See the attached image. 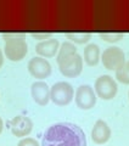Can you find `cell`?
<instances>
[{
	"label": "cell",
	"mask_w": 129,
	"mask_h": 146,
	"mask_svg": "<svg viewBox=\"0 0 129 146\" xmlns=\"http://www.w3.org/2000/svg\"><path fill=\"white\" fill-rule=\"evenodd\" d=\"M41 146H86V138L77 124L60 122L45 130Z\"/></svg>",
	"instance_id": "6da1fadb"
},
{
	"label": "cell",
	"mask_w": 129,
	"mask_h": 146,
	"mask_svg": "<svg viewBox=\"0 0 129 146\" xmlns=\"http://www.w3.org/2000/svg\"><path fill=\"white\" fill-rule=\"evenodd\" d=\"M74 95L72 85L67 82H59L55 83L50 89V100L57 106H66L68 105Z\"/></svg>",
	"instance_id": "7a4b0ae2"
},
{
	"label": "cell",
	"mask_w": 129,
	"mask_h": 146,
	"mask_svg": "<svg viewBox=\"0 0 129 146\" xmlns=\"http://www.w3.org/2000/svg\"><path fill=\"white\" fill-rule=\"evenodd\" d=\"M59 70L61 74L68 78L78 77L83 71V58L78 52L68 55L63 60L59 61Z\"/></svg>",
	"instance_id": "3957f363"
},
{
	"label": "cell",
	"mask_w": 129,
	"mask_h": 146,
	"mask_svg": "<svg viewBox=\"0 0 129 146\" xmlns=\"http://www.w3.org/2000/svg\"><path fill=\"white\" fill-rule=\"evenodd\" d=\"M101 61L106 70L117 71L126 63V56L122 49L117 46H110L102 52Z\"/></svg>",
	"instance_id": "277c9868"
},
{
	"label": "cell",
	"mask_w": 129,
	"mask_h": 146,
	"mask_svg": "<svg viewBox=\"0 0 129 146\" xmlns=\"http://www.w3.org/2000/svg\"><path fill=\"white\" fill-rule=\"evenodd\" d=\"M118 90L117 83L112 77L110 76H101L95 82V91L96 95L102 100H111L116 96Z\"/></svg>",
	"instance_id": "5b68a950"
},
{
	"label": "cell",
	"mask_w": 129,
	"mask_h": 146,
	"mask_svg": "<svg viewBox=\"0 0 129 146\" xmlns=\"http://www.w3.org/2000/svg\"><path fill=\"white\" fill-rule=\"evenodd\" d=\"M4 52L6 55V58L12 62H17L25 58L28 52V45L25 39L7 40L4 45Z\"/></svg>",
	"instance_id": "8992f818"
},
{
	"label": "cell",
	"mask_w": 129,
	"mask_h": 146,
	"mask_svg": "<svg viewBox=\"0 0 129 146\" xmlns=\"http://www.w3.org/2000/svg\"><path fill=\"white\" fill-rule=\"evenodd\" d=\"M76 104L80 110H90L96 104V95L90 85H80L76 91Z\"/></svg>",
	"instance_id": "52a82bcc"
},
{
	"label": "cell",
	"mask_w": 129,
	"mask_h": 146,
	"mask_svg": "<svg viewBox=\"0 0 129 146\" xmlns=\"http://www.w3.org/2000/svg\"><path fill=\"white\" fill-rule=\"evenodd\" d=\"M28 71L37 79H44L51 74V65L44 57H33L28 62Z\"/></svg>",
	"instance_id": "ba28073f"
},
{
	"label": "cell",
	"mask_w": 129,
	"mask_h": 146,
	"mask_svg": "<svg viewBox=\"0 0 129 146\" xmlns=\"http://www.w3.org/2000/svg\"><path fill=\"white\" fill-rule=\"evenodd\" d=\"M12 134L17 138H23L28 135L33 129V123L26 116H17L10 122Z\"/></svg>",
	"instance_id": "9c48e42d"
},
{
	"label": "cell",
	"mask_w": 129,
	"mask_h": 146,
	"mask_svg": "<svg viewBox=\"0 0 129 146\" xmlns=\"http://www.w3.org/2000/svg\"><path fill=\"white\" fill-rule=\"evenodd\" d=\"M31 93H32V98H33V100L38 105H40V106L48 105L50 100V88L45 82H41V80L34 82L32 84Z\"/></svg>",
	"instance_id": "30bf717a"
},
{
	"label": "cell",
	"mask_w": 129,
	"mask_h": 146,
	"mask_svg": "<svg viewBox=\"0 0 129 146\" xmlns=\"http://www.w3.org/2000/svg\"><path fill=\"white\" fill-rule=\"evenodd\" d=\"M110 138H111V129H110L108 124L102 119H99L91 129V139L95 144L101 145L107 143Z\"/></svg>",
	"instance_id": "8fae6325"
},
{
	"label": "cell",
	"mask_w": 129,
	"mask_h": 146,
	"mask_svg": "<svg viewBox=\"0 0 129 146\" xmlns=\"http://www.w3.org/2000/svg\"><path fill=\"white\" fill-rule=\"evenodd\" d=\"M59 45L57 39H48L37 44L35 51L41 57H54L59 51Z\"/></svg>",
	"instance_id": "7c38bea8"
},
{
	"label": "cell",
	"mask_w": 129,
	"mask_h": 146,
	"mask_svg": "<svg viewBox=\"0 0 129 146\" xmlns=\"http://www.w3.org/2000/svg\"><path fill=\"white\" fill-rule=\"evenodd\" d=\"M100 60V49L96 44H89L84 49V61L88 66H96Z\"/></svg>",
	"instance_id": "4fadbf2b"
},
{
	"label": "cell",
	"mask_w": 129,
	"mask_h": 146,
	"mask_svg": "<svg viewBox=\"0 0 129 146\" xmlns=\"http://www.w3.org/2000/svg\"><path fill=\"white\" fill-rule=\"evenodd\" d=\"M67 38L76 44H85L90 40L91 34L84 32H76V33H67Z\"/></svg>",
	"instance_id": "5bb4252c"
},
{
	"label": "cell",
	"mask_w": 129,
	"mask_h": 146,
	"mask_svg": "<svg viewBox=\"0 0 129 146\" xmlns=\"http://www.w3.org/2000/svg\"><path fill=\"white\" fill-rule=\"evenodd\" d=\"M74 52H77V49H76V46H74V45H73L72 43H68V42L63 43V44L61 45V48L59 49L57 62H59V61H61V60H63V58H64V57H67L68 55L74 54Z\"/></svg>",
	"instance_id": "9a60e30c"
},
{
	"label": "cell",
	"mask_w": 129,
	"mask_h": 146,
	"mask_svg": "<svg viewBox=\"0 0 129 146\" xmlns=\"http://www.w3.org/2000/svg\"><path fill=\"white\" fill-rule=\"evenodd\" d=\"M116 78L119 83L129 84V61H127L121 68L116 71Z\"/></svg>",
	"instance_id": "2e32d148"
},
{
	"label": "cell",
	"mask_w": 129,
	"mask_h": 146,
	"mask_svg": "<svg viewBox=\"0 0 129 146\" xmlns=\"http://www.w3.org/2000/svg\"><path fill=\"white\" fill-rule=\"evenodd\" d=\"M124 36L123 33H100V38L108 43H116Z\"/></svg>",
	"instance_id": "e0dca14e"
},
{
	"label": "cell",
	"mask_w": 129,
	"mask_h": 146,
	"mask_svg": "<svg viewBox=\"0 0 129 146\" xmlns=\"http://www.w3.org/2000/svg\"><path fill=\"white\" fill-rule=\"evenodd\" d=\"M3 39L7 42V40H15V39H25V33H4L3 34Z\"/></svg>",
	"instance_id": "ac0fdd59"
},
{
	"label": "cell",
	"mask_w": 129,
	"mask_h": 146,
	"mask_svg": "<svg viewBox=\"0 0 129 146\" xmlns=\"http://www.w3.org/2000/svg\"><path fill=\"white\" fill-rule=\"evenodd\" d=\"M17 146H39V144H38V141L33 138H25L18 143Z\"/></svg>",
	"instance_id": "d6986e66"
},
{
	"label": "cell",
	"mask_w": 129,
	"mask_h": 146,
	"mask_svg": "<svg viewBox=\"0 0 129 146\" xmlns=\"http://www.w3.org/2000/svg\"><path fill=\"white\" fill-rule=\"evenodd\" d=\"M32 36H33L34 39H38V40H41V42H44V39H50V36H51V33L48 32V33H32Z\"/></svg>",
	"instance_id": "ffe728a7"
},
{
	"label": "cell",
	"mask_w": 129,
	"mask_h": 146,
	"mask_svg": "<svg viewBox=\"0 0 129 146\" xmlns=\"http://www.w3.org/2000/svg\"><path fill=\"white\" fill-rule=\"evenodd\" d=\"M3 63H4V56H3V52H1V50H0V68H1Z\"/></svg>",
	"instance_id": "44dd1931"
},
{
	"label": "cell",
	"mask_w": 129,
	"mask_h": 146,
	"mask_svg": "<svg viewBox=\"0 0 129 146\" xmlns=\"http://www.w3.org/2000/svg\"><path fill=\"white\" fill-rule=\"evenodd\" d=\"M3 127H4V123H3V119L0 118V133L3 131Z\"/></svg>",
	"instance_id": "7402d4cb"
},
{
	"label": "cell",
	"mask_w": 129,
	"mask_h": 146,
	"mask_svg": "<svg viewBox=\"0 0 129 146\" xmlns=\"http://www.w3.org/2000/svg\"><path fill=\"white\" fill-rule=\"evenodd\" d=\"M128 98H129V93H128Z\"/></svg>",
	"instance_id": "603a6c76"
}]
</instances>
